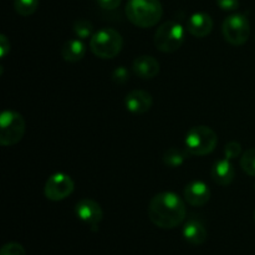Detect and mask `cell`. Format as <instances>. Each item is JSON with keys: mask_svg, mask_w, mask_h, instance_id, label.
<instances>
[{"mask_svg": "<svg viewBox=\"0 0 255 255\" xmlns=\"http://www.w3.org/2000/svg\"><path fill=\"white\" fill-rule=\"evenodd\" d=\"M153 99L149 92L144 90H132L125 97V106L127 111L134 115H143L151 110Z\"/></svg>", "mask_w": 255, "mask_h": 255, "instance_id": "cell-10", "label": "cell"}, {"mask_svg": "<svg viewBox=\"0 0 255 255\" xmlns=\"http://www.w3.org/2000/svg\"><path fill=\"white\" fill-rule=\"evenodd\" d=\"M26 129L25 120L19 112L6 110L0 116V144L14 146L22 139Z\"/></svg>", "mask_w": 255, "mask_h": 255, "instance_id": "cell-6", "label": "cell"}, {"mask_svg": "<svg viewBox=\"0 0 255 255\" xmlns=\"http://www.w3.org/2000/svg\"><path fill=\"white\" fill-rule=\"evenodd\" d=\"M254 223H255V211H254Z\"/></svg>", "mask_w": 255, "mask_h": 255, "instance_id": "cell-27", "label": "cell"}, {"mask_svg": "<svg viewBox=\"0 0 255 255\" xmlns=\"http://www.w3.org/2000/svg\"><path fill=\"white\" fill-rule=\"evenodd\" d=\"M254 191H255V183H254Z\"/></svg>", "mask_w": 255, "mask_h": 255, "instance_id": "cell-28", "label": "cell"}, {"mask_svg": "<svg viewBox=\"0 0 255 255\" xmlns=\"http://www.w3.org/2000/svg\"><path fill=\"white\" fill-rule=\"evenodd\" d=\"M75 213L80 221L90 227L94 231H97V227L104 218V211L96 201L90 198H82L75 206Z\"/></svg>", "mask_w": 255, "mask_h": 255, "instance_id": "cell-9", "label": "cell"}, {"mask_svg": "<svg viewBox=\"0 0 255 255\" xmlns=\"http://www.w3.org/2000/svg\"><path fill=\"white\" fill-rule=\"evenodd\" d=\"M39 7V0H14V9L21 16H30Z\"/></svg>", "mask_w": 255, "mask_h": 255, "instance_id": "cell-18", "label": "cell"}, {"mask_svg": "<svg viewBox=\"0 0 255 255\" xmlns=\"http://www.w3.org/2000/svg\"><path fill=\"white\" fill-rule=\"evenodd\" d=\"M60 54L65 61L74 64V62H79L80 60L84 59L85 54H86V46H85L84 41L79 37L70 39L62 45Z\"/></svg>", "mask_w": 255, "mask_h": 255, "instance_id": "cell-16", "label": "cell"}, {"mask_svg": "<svg viewBox=\"0 0 255 255\" xmlns=\"http://www.w3.org/2000/svg\"><path fill=\"white\" fill-rule=\"evenodd\" d=\"M183 196L192 207H203L211 199V189L203 181H193L187 184Z\"/></svg>", "mask_w": 255, "mask_h": 255, "instance_id": "cell-11", "label": "cell"}, {"mask_svg": "<svg viewBox=\"0 0 255 255\" xmlns=\"http://www.w3.org/2000/svg\"><path fill=\"white\" fill-rule=\"evenodd\" d=\"M132 70L138 76L139 79L143 80H151L154 79L157 75L159 74V62L157 59L149 55H142V56L136 57L132 62Z\"/></svg>", "mask_w": 255, "mask_h": 255, "instance_id": "cell-12", "label": "cell"}, {"mask_svg": "<svg viewBox=\"0 0 255 255\" xmlns=\"http://www.w3.org/2000/svg\"><path fill=\"white\" fill-rule=\"evenodd\" d=\"M124 47V39L117 30L112 27H104L92 35L90 40V50L100 59H114L121 52Z\"/></svg>", "mask_w": 255, "mask_h": 255, "instance_id": "cell-3", "label": "cell"}, {"mask_svg": "<svg viewBox=\"0 0 255 255\" xmlns=\"http://www.w3.org/2000/svg\"><path fill=\"white\" fill-rule=\"evenodd\" d=\"M129 77V72L128 70L126 69L125 66H119L112 71L111 75V80L117 85H122L128 80Z\"/></svg>", "mask_w": 255, "mask_h": 255, "instance_id": "cell-23", "label": "cell"}, {"mask_svg": "<svg viewBox=\"0 0 255 255\" xmlns=\"http://www.w3.org/2000/svg\"><path fill=\"white\" fill-rule=\"evenodd\" d=\"M222 34L224 40L233 46L246 44L251 35V24L246 15L232 14L222 24Z\"/></svg>", "mask_w": 255, "mask_h": 255, "instance_id": "cell-7", "label": "cell"}, {"mask_svg": "<svg viewBox=\"0 0 255 255\" xmlns=\"http://www.w3.org/2000/svg\"><path fill=\"white\" fill-rule=\"evenodd\" d=\"M217 133L208 126H194L187 132L184 147L192 156H207L216 149Z\"/></svg>", "mask_w": 255, "mask_h": 255, "instance_id": "cell-4", "label": "cell"}, {"mask_svg": "<svg viewBox=\"0 0 255 255\" xmlns=\"http://www.w3.org/2000/svg\"><path fill=\"white\" fill-rule=\"evenodd\" d=\"M122 0H97L100 6L106 10H115L120 6Z\"/></svg>", "mask_w": 255, "mask_h": 255, "instance_id": "cell-25", "label": "cell"}, {"mask_svg": "<svg viewBox=\"0 0 255 255\" xmlns=\"http://www.w3.org/2000/svg\"><path fill=\"white\" fill-rule=\"evenodd\" d=\"M184 29L179 22L166 21L159 25L154 32L153 42L157 50L164 54H172L182 47L184 42Z\"/></svg>", "mask_w": 255, "mask_h": 255, "instance_id": "cell-5", "label": "cell"}, {"mask_svg": "<svg viewBox=\"0 0 255 255\" xmlns=\"http://www.w3.org/2000/svg\"><path fill=\"white\" fill-rule=\"evenodd\" d=\"M163 15L159 0H128L126 16L136 26L147 29L157 25Z\"/></svg>", "mask_w": 255, "mask_h": 255, "instance_id": "cell-2", "label": "cell"}, {"mask_svg": "<svg viewBox=\"0 0 255 255\" xmlns=\"http://www.w3.org/2000/svg\"><path fill=\"white\" fill-rule=\"evenodd\" d=\"M191 156L186 148H178V147H171L167 149L162 156V161L169 168H178L186 162V159Z\"/></svg>", "mask_w": 255, "mask_h": 255, "instance_id": "cell-17", "label": "cell"}, {"mask_svg": "<svg viewBox=\"0 0 255 255\" xmlns=\"http://www.w3.org/2000/svg\"><path fill=\"white\" fill-rule=\"evenodd\" d=\"M217 5L224 11H234L239 7V0H217Z\"/></svg>", "mask_w": 255, "mask_h": 255, "instance_id": "cell-24", "label": "cell"}, {"mask_svg": "<svg viewBox=\"0 0 255 255\" xmlns=\"http://www.w3.org/2000/svg\"><path fill=\"white\" fill-rule=\"evenodd\" d=\"M0 255H26L24 247L15 242H10L2 246L0 249Z\"/></svg>", "mask_w": 255, "mask_h": 255, "instance_id": "cell-21", "label": "cell"}, {"mask_svg": "<svg viewBox=\"0 0 255 255\" xmlns=\"http://www.w3.org/2000/svg\"><path fill=\"white\" fill-rule=\"evenodd\" d=\"M187 29H188L189 34L193 35L194 37L203 39V37L208 36L213 30V20H212L211 15L206 14V12H194L189 17Z\"/></svg>", "mask_w": 255, "mask_h": 255, "instance_id": "cell-13", "label": "cell"}, {"mask_svg": "<svg viewBox=\"0 0 255 255\" xmlns=\"http://www.w3.org/2000/svg\"><path fill=\"white\" fill-rule=\"evenodd\" d=\"M10 51V42L7 37L4 34L0 35V54H1V59L6 56L7 52Z\"/></svg>", "mask_w": 255, "mask_h": 255, "instance_id": "cell-26", "label": "cell"}, {"mask_svg": "<svg viewBox=\"0 0 255 255\" xmlns=\"http://www.w3.org/2000/svg\"><path fill=\"white\" fill-rule=\"evenodd\" d=\"M74 189L75 183L69 174L59 172L47 178L44 187V194L49 201L60 202L72 194Z\"/></svg>", "mask_w": 255, "mask_h": 255, "instance_id": "cell-8", "label": "cell"}, {"mask_svg": "<svg viewBox=\"0 0 255 255\" xmlns=\"http://www.w3.org/2000/svg\"><path fill=\"white\" fill-rule=\"evenodd\" d=\"M183 238L193 246H201L207 241L208 232L203 222L198 218H189L183 226Z\"/></svg>", "mask_w": 255, "mask_h": 255, "instance_id": "cell-14", "label": "cell"}, {"mask_svg": "<svg viewBox=\"0 0 255 255\" xmlns=\"http://www.w3.org/2000/svg\"><path fill=\"white\" fill-rule=\"evenodd\" d=\"M186 216L187 208L183 199L173 192H161L149 201V221L158 228H177L183 223Z\"/></svg>", "mask_w": 255, "mask_h": 255, "instance_id": "cell-1", "label": "cell"}, {"mask_svg": "<svg viewBox=\"0 0 255 255\" xmlns=\"http://www.w3.org/2000/svg\"><path fill=\"white\" fill-rule=\"evenodd\" d=\"M241 167L248 176L255 177V148H249L242 154Z\"/></svg>", "mask_w": 255, "mask_h": 255, "instance_id": "cell-20", "label": "cell"}, {"mask_svg": "<svg viewBox=\"0 0 255 255\" xmlns=\"http://www.w3.org/2000/svg\"><path fill=\"white\" fill-rule=\"evenodd\" d=\"M242 146L238 142H229V143L226 144L224 147V157L231 161L238 158V157H242Z\"/></svg>", "mask_w": 255, "mask_h": 255, "instance_id": "cell-22", "label": "cell"}, {"mask_svg": "<svg viewBox=\"0 0 255 255\" xmlns=\"http://www.w3.org/2000/svg\"><path fill=\"white\" fill-rule=\"evenodd\" d=\"M74 34L79 39H87V37H92L94 32V26L92 22L86 19H79L74 22Z\"/></svg>", "mask_w": 255, "mask_h": 255, "instance_id": "cell-19", "label": "cell"}, {"mask_svg": "<svg viewBox=\"0 0 255 255\" xmlns=\"http://www.w3.org/2000/svg\"><path fill=\"white\" fill-rule=\"evenodd\" d=\"M211 176L212 179L219 186L224 187L231 184L234 181V177H236V169H234L231 159L224 157V158L216 161V163L212 167Z\"/></svg>", "mask_w": 255, "mask_h": 255, "instance_id": "cell-15", "label": "cell"}]
</instances>
